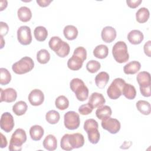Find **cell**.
Segmentation results:
<instances>
[{"label":"cell","instance_id":"48","mask_svg":"<svg viewBox=\"0 0 151 151\" xmlns=\"http://www.w3.org/2000/svg\"><path fill=\"white\" fill-rule=\"evenodd\" d=\"M7 5H8V2L6 1H1V9L0 11H3L4 9H5L7 6Z\"/></svg>","mask_w":151,"mask_h":151},{"label":"cell","instance_id":"40","mask_svg":"<svg viewBox=\"0 0 151 151\" xmlns=\"http://www.w3.org/2000/svg\"><path fill=\"white\" fill-rule=\"evenodd\" d=\"M91 127H99L98 123L93 119H87L85 121L84 123V129L85 131Z\"/></svg>","mask_w":151,"mask_h":151},{"label":"cell","instance_id":"33","mask_svg":"<svg viewBox=\"0 0 151 151\" xmlns=\"http://www.w3.org/2000/svg\"><path fill=\"white\" fill-rule=\"evenodd\" d=\"M60 116L59 113L54 110L48 111L45 114V119L47 122L51 124L57 123L60 120Z\"/></svg>","mask_w":151,"mask_h":151},{"label":"cell","instance_id":"42","mask_svg":"<svg viewBox=\"0 0 151 151\" xmlns=\"http://www.w3.org/2000/svg\"><path fill=\"white\" fill-rule=\"evenodd\" d=\"M9 31V27L6 23L1 21L0 22V34L1 37L6 35Z\"/></svg>","mask_w":151,"mask_h":151},{"label":"cell","instance_id":"37","mask_svg":"<svg viewBox=\"0 0 151 151\" xmlns=\"http://www.w3.org/2000/svg\"><path fill=\"white\" fill-rule=\"evenodd\" d=\"M100 63L96 60H90L86 64V69L91 73H96L100 69Z\"/></svg>","mask_w":151,"mask_h":151},{"label":"cell","instance_id":"36","mask_svg":"<svg viewBox=\"0 0 151 151\" xmlns=\"http://www.w3.org/2000/svg\"><path fill=\"white\" fill-rule=\"evenodd\" d=\"M11 80V75L9 71L5 68H0V84L2 86L6 85Z\"/></svg>","mask_w":151,"mask_h":151},{"label":"cell","instance_id":"12","mask_svg":"<svg viewBox=\"0 0 151 151\" xmlns=\"http://www.w3.org/2000/svg\"><path fill=\"white\" fill-rule=\"evenodd\" d=\"M17 97V93L15 90L12 88H8L5 90L0 88V99L1 102L12 103L14 101Z\"/></svg>","mask_w":151,"mask_h":151},{"label":"cell","instance_id":"6","mask_svg":"<svg viewBox=\"0 0 151 151\" xmlns=\"http://www.w3.org/2000/svg\"><path fill=\"white\" fill-rule=\"evenodd\" d=\"M125 81L121 78H115L107 90V94L109 97L113 100H116L119 98L123 93V89Z\"/></svg>","mask_w":151,"mask_h":151},{"label":"cell","instance_id":"28","mask_svg":"<svg viewBox=\"0 0 151 151\" xmlns=\"http://www.w3.org/2000/svg\"><path fill=\"white\" fill-rule=\"evenodd\" d=\"M88 135V139L92 144H97L100 140V133L97 127H91L86 131Z\"/></svg>","mask_w":151,"mask_h":151},{"label":"cell","instance_id":"14","mask_svg":"<svg viewBox=\"0 0 151 151\" xmlns=\"http://www.w3.org/2000/svg\"><path fill=\"white\" fill-rule=\"evenodd\" d=\"M88 103L93 109L99 108L103 106L106 103V100L102 94L94 92L90 96Z\"/></svg>","mask_w":151,"mask_h":151},{"label":"cell","instance_id":"15","mask_svg":"<svg viewBox=\"0 0 151 151\" xmlns=\"http://www.w3.org/2000/svg\"><path fill=\"white\" fill-rule=\"evenodd\" d=\"M84 61V60L81 57L73 54L72 57L67 61V66L70 70L77 71L82 67Z\"/></svg>","mask_w":151,"mask_h":151},{"label":"cell","instance_id":"3","mask_svg":"<svg viewBox=\"0 0 151 151\" xmlns=\"http://www.w3.org/2000/svg\"><path fill=\"white\" fill-rule=\"evenodd\" d=\"M27 140L25 131L22 129H17L12 134L10 139L9 150L11 151H20L22 145Z\"/></svg>","mask_w":151,"mask_h":151},{"label":"cell","instance_id":"38","mask_svg":"<svg viewBox=\"0 0 151 151\" xmlns=\"http://www.w3.org/2000/svg\"><path fill=\"white\" fill-rule=\"evenodd\" d=\"M70 51V47L69 44L64 41L62 47L59 50V51L56 53V54L60 57L64 58L69 54Z\"/></svg>","mask_w":151,"mask_h":151},{"label":"cell","instance_id":"19","mask_svg":"<svg viewBox=\"0 0 151 151\" xmlns=\"http://www.w3.org/2000/svg\"><path fill=\"white\" fill-rule=\"evenodd\" d=\"M141 68L140 63L137 61H132L126 64L123 67V71L126 74H134Z\"/></svg>","mask_w":151,"mask_h":151},{"label":"cell","instance_id":"18","mask_svg":"<svg viewBox=\"0 0 151 151\" xmlns=\"http://www.w3.org/2000/svg\"><path fill=\"white\" fill-rule=\"evenodd\" d=\"M44 147L49 150H55L57 147V140L56 137L52 134L47 135L43 140Z\"/></svg>","mask_w":151,"mask_h":151},{"label":"cell","instance_id":"49","mask_svg":"<svg viewBox=\"0 0 151 151\" xmlns=\"http://www.w3.org/2000/svg\"><path fill=\"white\" fill-rule=\"evenodd\" d=\"M1 48H2L3 47H4V44H4L5 42L4 41L3 37H1Z\"/></svg>","mask_w":151,"mask_h":151},{"label":"cell","instance_id":"46","mask_svg":"<svg viewBox=\"0 0 151 151\" xmlns=\"http://www.w3.org/2000/svg\"><path fill=\"white\" fill-rule=\"evenodd\" d=\"M51 0H37L36 2L41 7H46L52 2Z\"/></svg>","mask_w":151,"mask_h":151},{"label":"cell","instance_id":"17","mask_svg":"<svg viewBox=\"0 0 151 151\" xmlns=\"http://www.w3.org/2000/svg\"><path fill=\"white\" fill-rule=\"evenodd\" d=\"M136 80L139 84V87L150 86V74L147 71L140 72L136 77Z\"/></svg>","mask_w":151,"mask_h":151},{"label":"cell","instance_id":"43","mask_svg":"<svg viewBox=\"0 0 151 151\" xmlns=\"http://www.w3.org/2000/svg\"><path fill=\"white\" fill-rule=\"evenodd\" d=\"M142 2V0H127L126 3L129 7L130 8H136Z\"/></svg>","mask_w":151,"mask_h":151},{"label":"cell","instance_id":"47","mask_svg":"<svg viewBox=\"0 0 151 151\" xmlns=\"http://www.w3.org/2000/svg\"><path fill=\"white\" fill-rule=\"evenodd\" d=\"M1 147L4 148L5 147L7 146V140L5 137V136H4V134L1 133Z\"/></svg>","mask_w":151,"mask_h":151},{"label":"cell","instance_id":"10","mask_svg":"<svg viewBox=\"0 0 151 151\" xmlns=\"http://www.w3.org/2000/svg\"><path fill=\"white\" fill-rule=\"evenodd\" d=\"M14 124V117L10 113L5 112L1 115L0 126L2 130L9 133L13 129Z\"/></svg>","mask_w":151,"mask_h":151},{"label":"cell","instance_id":"13","mask_svg":"<svg viewBox=\"0 0 151 151\" xmlns=\"http://www.w3.org/2000/svg\"><path fill=\"white\" fill-rule=\"evenodd\" d=\"M116 29L110 26L104 27L101 32V37L103 41L106 43H110L113 41L116 37Z\"/></svg>","mask_w":151,"mask_h":151},{"label":"cell","instance_id":"22","mask_svg":"<svg viewBox=\"0 0 151 151\" xmlns=\"http://www.w3.org/2000/svg\"><path fill=\"white\" fill-rule=\"evenodd\" d=\"M17 14L19 19L24 22L29 21L32 17V12L30 9L27 6L20 7L18 9Z\"/></svg>","mask_w":151,"mask_h":151},{"label":"cell","instance_id":"35","mask_svg":"<svg viewBox=\"0 0 151 151\" xmlns=\"http://www.w3.org/2000/svg\"><path fill=\"white\" fill-rule=\"evenodd\" d=\"M37 60L40 64H45L50 60V54L45 49H41L37 53Z\"/></svg>","mask_w":151,"mask_h":151},{"label":"cell","instance_id":"4","mask_svg":"<svg viewBox=\"0 0 151 151\" xmlns=\"http://www.w3.org/2000/svg\"><path fill=\"white\" fill-rule=\"evenodd\" d=\"M112 54L116 61L119 63H126L129 59L127 47L124 41H118L113 45Z\"/></svg>","mask_w":151,"mask_h":151},{"label":"cell","instance_id":"44","mask_svg":"<svg viewBox=\"0 0 151 151\" xmlns=\"http://www.w3.org/2000/svg\"><path fill=\"white\" fill-rule=\"evenodd\" d=\"M143 50L145 54L148 56L149 57H151L150 53H151V41H148L147 42H146L143 47Z\"/></svg>","mask_w":151,"mask_h":151},{"label":"cell","instance_id":"41","mask_svg":"<svg viewBox=\"0 0 151 151\" xmlns=\"http://www.w3.org/2000/svg\"><path fill=\"white\" fill-rule=\"evenodd\" d=\"M74 54H76L81 57L84 61L87 58V51L83 47H78L76 48L73 52Z\"/></svg>","mask_w":151,"mask_h":151},{"label":"cell","instance_id":"16","mask_svg":"<svg viewBox=\"0 0 151 151\" xmlns=\"http://www.w3.org/2000/svg\"><path fill=\"white\" fill-rule=\"evenodd\" d=\"M144 39L143 33L137 29H133L129 32L127 35V40L131 44L137 45L140 44Z\"/></svg>","mask_w":151,"mask_h":151},{"label":"cell","instance_id":"20","mask_svg":"<svg viewBox=\"0 0 151 151\" xmlns=\"http://www.w3.org/2000/svg\"><path fill=\"white\" fill-rule=\"evenodd\" d=\"M110 77L107 73L101 71L95 77V83L99 88H103L107 84Z\"/></svg>","mask_w":151,"mask_h":151},{"label":"cell","instance_id":"39","mask_svg":"<svg viewBox=\"0 0 151 151\" xmlns=\"http://www.w3.org/2000/svg\"><path fill=\"white\" fill-rule=\"evenodd\" d=\"M93 110V108L88 102L80 106L78 108L79 113L82 115H87L90 114Z\"/></svg>","mask_w":151,"mask_h":151},{"label":"cell","instance_id":"45","mask_svg":"<svg viewBox=\"0 0 151 151\" xmlns=\"http://www.w3.org/2000/svg\"><path fill=\"white\" fill-rule=\"evenodd\" d=\"M140 91L144 97H150L151 95L150 93V86L146 87H140Z\"/></svg>","mask_w":151,"mask_h":151},{"label":"cell","instance_id":"25","mask_svg":"<svg viewBox=\"0 0 151 151\" xmlns=\"http://www.w3.org/2000/svg\"><path fill=\"white\" fill-rule=\"evenodd\" d=\"M111 114V109L109 106H103L100 107H99L96 111V117L101 120L110 117Z\"/></svg>","mask_w":151,"mask_h":151},{"label":"cell","instance_id":"34","mask_svg":"<svg viewBox=\"0 0 151 151\" xmlns=\"http://www.w3.org/2000/svg\"><path fill=\"white\" fill-rule=\"evenodd\" d=\"M55 105L58 109L64 110L68 107L69 101L65 96H60L55 99Z\"/></svg>","mask_w":151,"mask_h":151},{"label":"cell","instance_id":"7","mask_svg":"<svg viewBox=\"0 0 151 151\" xmlns=\"http://www.w3.org/2000/svg\"><path fill=\"white\" fill-rule=\"evenodd\" d=\"M80 123L79 114L74 111H69L64 116V124L65 127L69 130L77 129Z\"/></svg>","mask_w":151,"mask_h":151},{"label":"cell","instance_id":"11","mask_svg":"<svg viewBox=\"0 0 151 151\" xmlns=\"http://www.w3.org/2000/svg\"><path fill=\"white\" fill-rule=\"evenodd\" d=\"M28 100L32 106H40L44 102V93L39 89H34L28 95Z\"/></svg>","mask_w":151,"mask_h":151},{"label":"cell","instance_id":"30","mask_svg":"<svg viewBox=\"0 0 151 151\" xmlns=\"http://www.w3.org/2000/svg\"><path fill=\"white\" fill-rule=\"evenodd\" d=\"M34 35L35 39L40 42L46 40L48 36L47 29L42 26L37 27L34 31Z\"/></svg>","mask_w":151,"mask_h":151},{"label":"cell","instance_id":"24","mask_svg":"<svg viewBox=\"0 0 151 151\" xmlns=\"http://www.w3.org/2000/svg\"><path fill=\"white\" fill-rule=\"evenodd\" d=\"M109 54L108 47L104 44H100L95 47L93 50V55L99 59H104L107 57Z\"/></svg>","mask_w":151,"mask_h":151},{"label":"cell","instance_id":"27","mask_svg":"<svg viewBox=\"0 0 151 151\" xmlns=\"http://www.w3.org/2000/svg\"><path fill=\"white\" fill-rule=\"evenodd\" d=\"M64 42L59 37L54 36L50 38L48 45L51 50L54 51L55 54L61 49Z\"/></svg>","mask_w":151,"mask_h":151},{"label":"cell","instance_id":"23","mask_svg":"<svg viewBox=\"0 0 151 151\" xmlns=\"http://www.w3.org/2000/svg\"><path fill=\"white\" fill-rule=\"evenodd\" d=\"M63 34L65 38L68 40H73L77 38L78 32L75 26L68 25L64 27L63 29Z\"/></svg>","mask_w":151,"mask_h":151},{"label":"cell","instance_id":"29","mask_svg":"<svg viewBox=\"0 0 151 151\" xmlns=\"http://www.w3.org/2000/svg\"><path fill=\"white\" fill-rule=\"evenodd\" d=\"M28 109L27 103L24 101H18L12 106V111L17 116H22L25 113Z\"/></svg>","mask_w":151,"mask_h":151},{"label":"cell","instance_id":"2","mask_svg":"<svg viewBox=\"0 0 151 151\" xmlns=\"http://www.w3.org/2000/svg\"><path fill=\"white\" fill-rule=\"evenodd\" d=\"M70 87L71 91L75 93L78 100L83 101L87 99L88 89L82 80L78 78L72 79L70 83Z\"/></svg>","mask_w":151,"mask_h":151},{"label":"cell","instance_id":"31","mask_svg":"<svg viewBox=\"0 0 151 151\" xmlns=\"http://www.w3.org/2000/svg\"><path fill=\"white\" fill-rule=\"evenodd\" d=\"M122 94L127 99L133 100L136 96V88L132 84L126 83L123 87Z\"/></svg>","mask_w":151,"mask_h":151},{"label":"cell","instance_id":"26","mask_svg":"<svg viewBox=\"0 0 151 151\" xmlns=\"http://www.w3.org/2000/svg\"><path fill=\"white\" fill-rule=\"evenodd\" d=\"M150 12L147 8L142 7L137 10L136 13V21L139 23H145L149 19Z\"/></svg>","mask_w":151,"mask_h":151},{"label":"cell","instance_id":"9","mask_svg":"<svg viewBox=\"0 0 151 151\" xmlns=\"http://www.w3.org/2000/svg\"><path fill=\"white\" fill-rule=\"evenodd\" d=\"M101 125L104 129L111 134L117 133L120 130L121 126L120 123L117 119L110 117L102 120Z\"/></svg>","mask_w":151,"mask_h":151},{"label":"cell","instance_id":"21","mask_svg":"<svg viewBox=\"0 0 151 151\" xmlns=\"http://www.w3.org/2000/svg\"><path fill=\"white\" fill-rule=\"evenodd\" d=\"M44 134V129L40 125H34L29 129V135L33 140L38 141L41 140Z\"/></svg>","mask_w":151,"mask_h":151},{"label":"cell","instance_id":"8","mask_svg":"<svg viewBox=\"0 0 151 151\" xmlns=\"http://www.w3.org/2000/svg\"><path fill=\"white\" fill-rule=\"evenodd\" d=\"M17 38L19 42L24 45L31 44L32 41V35L31 29L29 27L21 26L17 30Z\"/></svg>","mask_w":151,"mask_h":151},{"label":"cell","instance_id":"5","mask_svg":"<svg viewBox=\"0 0 151 151\" xmlns=\"http://www.w3.org/2000/svg\"><path fill=\"white\" fill-rule=\"evenodd\" d=\"M34 67V62L29 57H24L18 61L13 64L12 69L17 74H23L31 71Z\"/></svg>","mask_w":151,"mask_h":151},{"label":"cell","instance_id":"32","mask_svg":"<svg viewBox=\"0 0 151 151\" xmlns=\"http://www.w3.org/2000/svg\"><path fill=\"white\" fill-rule=\"evenodd\" d=\"M137 110L144 115H149L151 112L150 104L145 100H139L136 104Z\"/></svg>","mask_w":151,"mask_h":151},{"label":"cell","instance_id":"1","mask_svg":"<svg viewBox=\"0 0 151 151\" xmlns=\"http://www.w3.org/2000/svg\"><path fill=\"white\" fill-rule=\"evenodd\" d=\"M84 144V138L82 134L75 133L65 134L60 142L61 147L64 150H71L73 149L81 147Z\"/></svg>","mask_w":151,"mask_h":151}]
</instances>
